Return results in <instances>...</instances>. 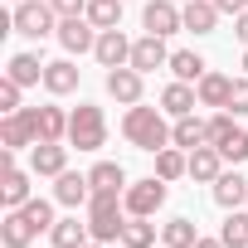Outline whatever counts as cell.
Here are the masks:
<instances>
[{
  "instance_id": "cell-6",
  "label": "cell",
  "mask_w": 248,
  "mask_h": 248,
  "mask_svg": "<svg viewBox=\"0 0 248 248\" xmlns=\"http://www.w3.org/2000/svg\"><path fill=\"white\" fill-rule=\"evenodd\" d=\"M122 204H127V214H141V219H151V214L166 204V180H161V175H146V180L127 185V190H122Z\"/></svg>"
},
{
  "instance_id": "cell-34",
  "label": "cell",
  "mask_w": 248,
  "mask_h": 248,
  "mask_svg": "<svg viewBox=\"0 0 248 248\" xmlns=\"http://www.w3.org/2000/svg\"><path fill=\"white\" fill-rule=\"evenodd\" d=\"M219 151H224V161H233V166H243V161H248V132L238 127V132H233V137H229V141H224Z\"/></svg>"
},
{
  "instance_id": "cell-27",
  "label": "cell",
  "mask_w": 248,
  "mask_h": 248,
  "mask_svg": "<svg viewBox=\"0 0 248 248\" xmlns=\"http://www.w3.org/2000/svg\"><path fill=\"white\" fill-rule=\"evenodd\" d=\"M156 175L170 185V180H180V175H190V156L180 151V146H166V151H156Z\"/></svg>"
},
{
  "instance_id": "cell-29",
  "label": "cell",
  "mask_w": 248,
  "mask_h": 248,
  "mask_svg": "<svg viewBox=\"0 0 248 248\" xmlns=\"http://www.w3.org/2000/svg\"><path fill=\"white\" fill-rule=\"evenodd\" d=\"M161 243H166V248H195V243H200V233H195V224L180 214V219L161 224Z\"/></svg>"
},
{
  "instance_id": "cell-37",
  "label": "cell",
  "mask_w": 248,
  "mask_h": 248,
  "mask_svg": "<svg viewBox=\"0 0 248 248\" xmlns=\"http://www.w3.org/2000/svg\"><path fill=\"white\" fill-rule=\"evenodd\" d=\"M49 5L59 10V20H68V15H83L88 10V0H49Z\"/></svg>"
},
{
  "instance_id": "cell-10",
  "label": "cell",
  "mask_w": 248,
  "mask_h": 248,
  "mask_svg": "<svg viewBox=\"0 0 248 248\" xmlns=\"http://www.w3.org/2000/svg\"><path fill=\"white\" fill-rule=\"evenodd\" d=\"M30 170L34 175H63L68 170V146L63 141H34L30 146Z\"/></svg>"
},
{
  "instance_id": "cell-42",
  "label": "cell",
  "mask_w": 248,
  "mask_h": 248,
  "mask_svg": "<svg viewBox=\"0 0 248 248\" xmlns=\"http://www.w3.org/2000/svg\"><path fill=\"white\" fill-rule=\"evenodd\" d=\"M243 73H248V54H243Z\"/></svg>"
},
{
  "instance_id": "cell-25",
  "label": "cell",
  "mask_w": 248,
  "mask_h": 248,
  "mask_svg": "<svg viewBox=\"0 0 248 248\" xmlns=\"http://www.w3.org/2000/svg\"><path fill=\"white\" fill-rule=\"evenodd\" d=\"M44 88H49L54 97L73 93V88H78V68H73L68 59H59V63H44Z\"/></svg>"
},
{
  "instance_id": "cell-8",
  "label": "cell",
  "mask_w": 248,
  "mask_h": 248,
  "mask_svg": "<svg viewBox=\"0 0 248 248\" xmlns=\"http://www.w3.org/2000/svg\"><path fill=\"white\" fill-rule=\"evenodd\" d=\"M59 44H63L68 54H88V49H97V30H93V20H88V15H68V20H59Z\"/></svg>"
},
{
  "instance_id": "cell-31",
  "label": "cell",
  "mask_w": 248,
  "mask_h": 248,
  "mask_svg": "<svg viewBox=\"0 0 248 248\" xmlns=\"http://www.w3.org/2000/svg\"><path fill=\"white\" fill-rule=\"evenodd\" d=\"M68 137V112L63 107H39V141H63Z\"/></svg>"
},
{
  "instance_id": "cell-22",
  "label": "cell",
  "mask_w": 248,
  "mask_h": 248,
  "mask_svg": "<svg viewBox=\"0 0 248 248\" xmlns=\"http://www.w3.org/2000/svg\"><path fill=\"white\" fill-rule=\"evenodd\" d=\"M88 185H93V190H112V195H122V190H127V170H122L117 161H97V166L88 170Z\"/></svg>"
},
{
  "instance_id": "cell-9",
  "label": "cell",
  "mask_w": 248,
  "mask_h": 248,
  "mask_svg": "<svg viewBox=\"0 0 248 248\" xmlns=\"http://www.w3.org/2000/svg\"><path fill=\"white\" fill-rule=\"evenodd\" d=\"M34 238H39V224L25 209H5V219H0V243L5 248H30Z\"/></svg>"
},
{
  "instance_id": "cell-40",
  "label": "cell",
  "mask_w": 248,
  "mask_h": 248,
  "mask_svg": "<svg viewBox=\"0 0 248 248\" xmlns=\"http://www.w3.org/2000/svg\"><path fill=\"white\" fill-rule=\"evenodd\" d=\"M195 248H229V243H224V238H200Z\"/></svg>"
},
{
  "instance_id": "cell-13",
  "label": "cell",
  "mask_w": 248,
  "mask_h": 248,
  "mask_svg": "<svg viewBox=\"0 0 248 248\" xmlns=\"http://www.w3.org/2000/svg\"><path fill=\"white\" fill-rule=\"evenodd\" d=\"M141 78H146V73H137L132 63H122V68H107V93H112L117 102L137 107V102H141Z\"/></svg>"
},
{
  "instance_id": "cell-21",
  "label": "cell",
  "mask_w": 248,
  "mask_h": 248,
  "mask_svg": "<svg viewBox=\"0 0 248 248\" xmlns=\"http://www.w3.org/2000/svg\"><path fill=\"white\" fill-rule=\"evenodd\" d=\"M170 146H180V151H195V146H204V122L190 112V117H175V127H170Z\"/></svg>"
},
{
  "instance_id": "cell-20",
  "label": "cell",
  "mask_w": 248,
  "mask_h": 248,
  "mask_svg": "<svg viewBox=\"0 0 248 248\" xmlns=\"http://www.w3.org/2000/svg\"><path fill=\"white\" fill-rule=\"evenodd\" d=\"M229 88H233V78H229V73H204V78L195 83L200 107H229Z\"/></svg>"
},
{
  "instance_id": "cell-30",
  "label": "cell",
  "mask_w": 248,
  "mask_h": 248,
  "mask_svg": "<svg viewBox=\"0 0 248 248\" xmlns=\"http://www.w3.org/2000/svg\"><path fill=\"white\" fill-rule=\"evenodd\" d=\"M83 15L93 20V30H117L122 25V0H88Z\"/></svg>"
},
{
  "instance_id": "cell-35",
  "label": "cell",
  "mask_w": 248,
  "mask_h": 248,
  "mask_svg": "<svg viewBox=\"0 0 248 248\" xmlns=\"http://www.w3.org/2000/svg\"><path fill=\"white\" fill-rule=\"evenodd\" d=\"M229 112H233V117H243V112H248V73H243V78H233V88H229Z\"/></svg>"
},
{
  "instance_id": "cell-23",
  "label": "cell",
  "mask_w": 248,
  "mask_h": 248,
  "mask_svg": "<svg viewBox=\"0 0 248 248\" xmlns=\"http://www.w3.org/2000/svg\"><path fill=\"white\" fill-rule=\"evenodd\" d=\"M166 68H170L180 83H200V78L209 73V63H204L195 49H180V54H170V63H166Z\"/></svg>"
},
{
  "instance_id": "cell-32",
  "label": "cell",
  "mask_w": 248,
  "mask_h": 248,
  "mask_svg": "<svg viewBox=\"0 0 248 248\" xmlns=\"http://www.w3.org/2000/svg\"><path fill=\"white\" fill-rule=\"evenodd\" d=\"M219 238H224L229 248H248V209H229V219H224Z\"/></svg>"
},
{
  "instance_id": "cell-38",
  "label": "cell",
  "mask_w": 248,
  "mask_h": 248,
  "mask_svg": "<svg viewBox=\"0 0 248 248\" xmlns=\"http://www.w3.org/2000/svg\"><path fill=\"white\" fill-rule=\"evenodd\" d=\"M214 5H219V15H243L248 0H214Z\"/></svg>"
},
{
  "instance_id": "cell-15",
  "label": "cell",
  "mask_w": 248,
  "mask_h": 248,
  "mask_svg": "<svg viewBox=\"0 0 248 248\" xmlns=\"http://www.w3.org/2000/svg\"><path fill=\"white\" fill-rule=\"evenodd\" d=\"M190 175H195V180H204V185H214V180L224 175V151H219V146H209V141H204V146H195V151H190Z\"/></svg>"
},
{
  "instance_id": "cell-26",
  "label": "cell",
  "mask_w": 248,
  "mask_h": 248,
  "mask_svg": "<svg viewBox=\"0 0 248 248\" xmlns=\"http://www.w3.org/2000/svg\"><path fill=\"white\" fill-rule=\"evenodd\" d=\"M49 238H54V248H83V243L93 238V229L78 224V214H73V219H59V224L49 229Z\"/></svg>"
},
{
  "instance_id": "cell-18",
  "label": "cell",
  "mask_w": 248,
  "mask_h": 248,
  "mask_svg": "<svg viewBox=\"0 0 248 248\" xmlns=\"http://www.w3.org/2000/svg\"><path fill=\"white\" fill-rule=\"evenodd\" d=\"M214 204H219V209H238V204H248V180L233 175V170H224V175L214 180Z\"/></svg>"
},
{
  "instance_id": "cell-5",
  "label": "cell",
  "mask_w": 248,
  "mask_h": 248,
  "mask_svg": "<svg viewBox=\"0 0 248 248\" xmlns=\"http://www.w3.org/2000/svg\"><path fill=\"white\" fill-rule=\"evenodd\" d=\"M39 141V107H20L0 122V146L5 151H20V146H34Z\"/></svg>"
},
{
  "instance_id": "cell-12",
  "label": "cell",
  "mask_w": 248,
  "mask_h": 248,
  "mask_svg": "<svg viewBox=\"0 0 248 248\" xmlns=\"http://www.w3.org/2000/svg\"><path fill=\"white\" fill-rule=\"evenodd\" d=\"M141 25H146V34H175V30H185V15L170 5V0H151V5L141 10Z\"/></svg>"
},
{
  "instance_id": "cell-7",
  "label": "cell",
  "mask_w": 248,
  "mask_h": 248,
  "mask_svg": "<svg viewBox=\"0 0 248 248\" xmlns=\"http://www.w3.org/2000/svg\"><path fill=\"white\" fill-rule=\"evenodd\" d=\"M34 195H30V175L15 166V151H5L0 156V204L5 209H20V204H30Z\"/></svg>"
},
{
  "instance_id": "cell-14",
  "label": "cell",
  "mask_w": 248,
  "mask_h": 248,
  "mask_svg": "<svg viewBox=\"0 0 248 248\" xmlns=\"http://www.w3.org/2000/svg\"><path fill=\"white\" fill-rule=\"evenodd\" d=\"M161 63H170L166 39H161V34H141V39L132 44V68H137V73H151V68H161Z\"/></svg>"
},
{
  "instance_id": "cell-28",
  "label": "cell",
  "mask_w": 248,
  "mask_h": 248,
  "mask_svg": "<svg viewBox=\"0 0 248 248\" xmlns=\"http://www.w3.org/2000/svg\"><path fill=\"white\" fill-rule=\"evenodd\" d=\"M156 243V224L141 214H127V229H122V248H151Z\"/></svg>"
},
{
  "instance_id": "cell-39",
  "label": "cell",
  "mask_w": 248,
  "mask_h": 248,
  "mask_svg": "<svg viewBox=\"0 0 248 248\" xmlns=\"http://www.w3.org/2000/svg\"><path fill=\"white\" fill-rule=\"evenodd\" d=\"M233 34L248 44V10H243V15H233Z\"/></svg>"
},
{
  "instance_id": "cell-19",
  "label": "cell",
  "mask_w": 248,
  "mask_h": 248,
  "mask_svg": "<svg viewBox=\"0 0 248 248\" xmlns=\"http://www.w3.org/2000/svg\"><path fill=\"white\" fill-rule=\"evenodd\" d=\"M180 15H185L190 34H214V25H219V5H214V0H190Z\"/></svg>"
},
{
  "instance_id": "cell-33",
  "label": "cell",
  "mask_w": 248,
  "mask_h": 248,
  "mask_svg": "<svg viewBox=\"0 0 248 248\" xmlns=\"http://www.w3.org/2000/svg\"><path fill=\"white\" fill-rule=\"evenodd\" d=\"M233 132H238V127H233V117H229V107H224V112H214V117L204 122V141H209V146H224V141H229Z\"/></svg>"
},
{
  "instance_id": "cell-16",
  "label": "cell",
  "mask_w": 248,
  "mask_h": 248,
  "mask_svg": "<svg viewBox=\"0 0 248 248\" xmlns=\"http://www.w3.org/2000/svg\"><path fill=\"white\" fill-rule=\"evenodd\" d=\"M59 185H54V200L59 204H68V209H78V204H88L93 200V185H88V175H78V170H63V175H54Z\"/></svg>"
},
{
  "instance_id": "cell-24",
  "label": "cell",
  "mask_w": 248,
  "mask_h": 248,
  "mask_svg": "<svg viewBox=\"0 0 248 248\" xmlns=\"http://www.w3.org/2000/svg\"><path fill=\"white\" fill-rule=\"evenodd\" d=\"M5 78H15L20 88L44 83V63H39V54H15V59H10V68H5Z\"/></svg>"
},
{
  "instance_id": "cell-11",
  "label": "cell",
  "mask_w": 248,
  "mask_h": 248,
  "mask_svg": "<svg viewBox=\"0 0 248 248\" xmlns=\"http://www.w3.org/2000/svg\"><path fill=\"white\" fill-rule=\"evenodd\" d=\"M97 63L102 68H122V63H132V39L122 34V30H97Z\"/></svg>"
},
{
  "instance_id": "cell-41",
  "label": "cell",
  "mask_w": 248,
  "mask_h": 248,
  "mask_svg": "<svg viewBox=\"0 0 248 248\" xmlns=\"http://www.w3.org/2000/svg\"><path fill=\"white\" fill-rule=\"evenodd\" d=\"M83 248H102V243H97V238H88V243H83Z\"/></svg>"
},
{
  "instance_id": "cell-1",
  "label": "cell",
  "mask_w": 248,
  "mask_h": 248,
  "mask_svg": "<svg viewBox=\"0 0 248 248\" xmlns=\"http://www.w3.org/2000/svg\"><path fill=\"white\" fill-rule=\"evenodd\" d=\"M122 137H127L137 151H166L170 146V127H166V112L161 107H127L122 117Z\"/></svg>"
},
{
  "instance_id": "cell-3",
  "label": "cell",
  "mask_w": 248,
  "mask_h": 248,
  "mask_svg": "<svg viewBox=\"0 0 248 248\" xmlns=\"http://www.w3.org/2000/svg\"><path fill=\"white\" fill-rule=\"evenodd\" d=\"M102 141H107V117H102V107L78 102V107L68 112V146H78V151H97Z\"/></svg>"
},
{
  "instance_id": "cell-4",
  "label": "cell",
  "mask_w": 248,
  "mask_h": 248,
  "mask_svg": "<svg viewBox=\"0 0 248 248\" xmlns=\"http://www.w3.org/2000/svg\"><path fill=\"white\" fill-rule=\"evenodd\" d=\"M10 15H15V34H25V39H49V34H59V10L49 5V0H20Z\"/></svg>"
},
{
  "instance_id": "cell-36",
  "label": "cell",
  "mask_w": 248,
  "mask_h": 248,
  "mask_svg": "<svg viewBox=\"0 0 248 248\" xmlns=\"http://www.w3.org/2000/svg\"><path fill=\"white\" fill-rule=\"evenodd\" d=\"M0 112H5V117H10V112H20V83H15V78L0 83Z\"/></svg>"
},
{
  "instance_id": "cell-17",
  "label": "cell",
  "mask_w": 248,
  "mask_h": 248,
  "mask_svg": "<svg viewBox=\"0 0 248 248\" xmlns=\"http://www.w3.org/2000/svg\"><path fill=\"white\" fill-rule=\"evenodd\" d=\"M195 102H200V93H195L190 83H180V78L161 93V112H166V117H190V112H195Z\"/></svg>"
},
{
  "instance_id": "cell-2",
  "label": "cell",
  "mask_w": 248,
  "mask_h": 248,
  "mask_svg": "<svg viewBox=\"0 0 248 248\" xmlns=\"http://www.w3.org/2000/svg\"><path fill=\"white\" fill-rule=\"evenodd\" d=\"M88 229H93L97 243H117L122 229H127V204H122V195L93 190V200H88Z\"/></svg>"
}]
</instances>
